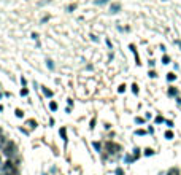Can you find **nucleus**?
I'll return each instance as SVG.
<instances>
[{"instance_id":"nucleus-26","label":"nucleus","mask_w":181,"mask_h":175,"mask_svg":"<svg viewBox=\"0 0 181 175\" xmlns=\"http://www.w3.org/2000/svg\"><path fill=\"white\" fill-rule=\"evenodd\" d=\"M94 126H96V120L91 121V126H89V127H91V129H94Z\"/></svg>"},{"instance_id":"nucleus-11","label":"nucleus","mask_w":181,"mask_h":175,"mask_svg":"<svg viewBox=\"0 0 181 175\" xmlns=\"http://www.w3.org/2000/svg\"><path fill=\"white\" fill-rule=\"evenodd\" d=\"M162 123H165L164 118H162L161 115H159V116H156V124H162Z\"/></svg>"},{"instance_id":"nucleus-5","label":"nucleus","mask_w":181,"mask_h":175,"mask_svg":"<svg viewBox=\"0 0 181 175\" xmlns=\"http://www.w3.org/2000/svg\"><path fill=\"white\" fill-rule=\"evenodd\" d=\"M124 161H126L127 164H132V162L137 161V159H135V156H133V155H126V156H124Z\"/></svg>"},{"instance_id":"nucleus-27","label":"nucleus","mask_w":181,"mask_h":175,"mask_svg":"<svg viewBox=\"0 0 181 175\" xmlns=\"http://www.w3.org/2000/svg\"><path fill=\"white\" fill-rule=\"evenodd\" d=\"M48 67H49V69H54V65H52L51 61H48Z\"/></svg>"},{"instance_id":"nucleus-15","label":"nucleus","mask_w":181,"mask_h":175,"mask_svg":"<svg viewBox=\"0 0 181 175\" xmlns=\"http://www.w3.org/2000/svg\"><path fill=\"white\" fill-rule=\"evenodd\" d=\"M135 123L137 124H145V118H135Z\"/></svg>"},{"instance_id":"nucleus-24","label":"nucleus","mask_w":181,"mask_h":175,"mask_svg":"<svg viewBox=\"0 0 181 175\" xmlns=\"http://www.w3.org/2000/svg\"><path fill=\"white\" fill-rule=\"evenodd\" d=\"M111 8H113V11H114V13H116V11H118V10H119V5H113V7H111Z\"/></svg>"},{"instance_id":"nucleus-16","label":"nucleus","mask_w":181,"mask_h":175,"mask_svg":"<svg viewBox=\"0 0 181 175\" xmlns=\"http://www.w3.org/2000/svg\"><path fill=\"white\" fill-rule=\"evenodd\" d=\"M165 124H167L168 129H172V127H173V121H172V120H167V121H165Z\"/></svg>"},{"instance_id":"nucleus-6","label":"nucleus","mask_w":181,"mask_h":175,"mask_svg":"<svg viewBox=\"0 0 181 175\" xmlns=\"http://www.w3.org/2000/svg\"><path fill=\"white\" fill-rule=\"evenodd\" d=\"M168 96L170 97H176L178 96V89L176 88H173V86H170V88H168Z\"/></svg>"},{"instance_id":"nucleus-14","label":"nucleus","mask_w":181,"mask_h":175,"mask_svg":"<svg viewBox=\"0 0 181 175\" xmlns=\"http://www.w3.org/2000/svg\"><path fill=\"white\" fill-rule=\"evenodd\" d=\"M43 93H44V94H46V96H48V97H51V96H52V91L46 89V88H43Z\"/></svg>"},{"instance_id":"nucleus-9","label":"nucleus","mask_w":181,"mask_h":175,"mask_svg":"<svg viewBox=\"0 0 181 175\" xmlns=\"http://www.w3.org/2000/svg\"><path fill=\"white\" fill-rule=\"evenodd\" d=\"M92 147H94V150H96L97 153H102V145H100L99 142H94V143H92Z\"/></svg>"},{"instance_id":"nucleus-23","label":"nucleus","mask_w":181,"mask_h":175,"mask_svg":"<svg viewBox=\"0 0 181 175\" xmlns=\"http://www.w3.org/2000/svg\"><path fill=\"white\" fill-rule=\"evenodd\" d=\"M149 76H151V78H156V72H154V70H151V72H149Z\"/></svg>"},{"instance_id":"nucleus-4","label":"nucleus","mask_w":181,"mask_h":175,"mask_svg":"<svg viewBox=\"0 0 181 175\" xmlns=\"http://www.w3.org/2000/svg\"><path fill=\"white\" fill-rule=\"evenodd\" d=\"M164 137H165V139H167V140H173V139H175V134H173V130H172V129L165 130V134H164Z\"/></svg>"},{"instance_id":"nucleus-3","label":"nucleus","mask_w":181,"mask_h":175,"mask_svg":"<svg viewBox=\"0 0 181 175\" xmlns=\"http://www.w3.org/2000/svg\"><path fill=\"white\" fill-rule=\"evenodd\" d=\"M154 155H156V151H154L153 148H145V150H143V156H146V158L154 156Z\"/></svg>"},{"instance_id":"nucleus-20","label":"nucleus","mask_w":181,"mask_h":175,"mask_svg":"<svg viewBox=\"0 0 181 175\" xmlns=\"http://www.w3.org/2000/svg\"><path fill=\"white\" fill-rule=\"evenodd\" d=\"M118 91H119V93H124V91H126V86H124V84H121L119 88H118Z\"/></svg>"},{"instance_id":"nucleus-21","label":"nucleus","mask_w":181,"mask_h":175,"mask_svg":"<svg viewBox=\"0 0 181 175\" xmlns=\"http://www.w3.org/2000/svg\"><path fill=\"white\" fill-rule=\"evenodd\" d=\"M27 94H29L27 89H21V96H27Z\"/></svg>"},{"instance_id":"nucleus-19","label":"nucleus","mask_w":181,"mask_h":175,"mask_svg":"<svg viewBox=\"0 0 181 175\" xmlns=\"http://www.w3.org/2000/svg\"><path fill=\"white\" fill-rule=\"evenodd\" d=\"M132 91H133V94H137V93H138V86L133 84V86H132Z\"/></svg>"},{"instance_id":"nucleus-30","label":"nucleus","mask_w":181,"mask_h":175,"mask_svg":"<svg viewBox=\"0 0 181 175\" xmlns=\"http://www.w3.org/2000/svg\"><path fill=\"white\" fill-rule=\"evenodd\" d=\"M43 175H48V174H43Z\"/></svg>"},{"instance_id":"nucleus-7","label":"nucleus","mask_w":181,"mask_h":175,"mask_svg":"<svg viewBox=\"0 0 181 175\" xmlns=\"http://www.w3.org/2000/svg\"><path fill=\"white\" fill-rule=\"evenodd\" d=\"M132 155L135 156V159H138V158L141 156V150H140L138 147H135V148H133V151H132Z\"/></svg>"},{"instance_id":"nucleus-17","label":"nucleus","mask_w":181,"mask_h":175,"mask_svg":"<svg viewBox=\"0 0 181 175\" xmlns=\"http://www.w3.org/2000/svg\"><path fill=\"white\" fill-rule=\"evenodd\" d=\"M162 62H164V64H168V62H170V57H168V56H164V57H162Z\"/></svg>"},{"instance_id":"nucleus-18","label":"nucleus","mask_w":181,"mask_h":175,"mask_svg":"<svg viewBox=\"0 0 181 175\" xmlns=\"http://www.w3.org/2000/svg\"><path fill=\"white\" fill-rule=\"evenodd\" d=\"M116 175H124V170H122L121 167H118V169H116Z\"/></svg>"},{"instance_id":"nucleus-1","label":"nucleus","mask_w":181,"mask_h":175,"mask_svg":"<svg viewBox=\"0 0 181 175\" xmlns=\"http://www.w3.org/2000/svg\"><path fill=\"white\" fill-rule=\"evenodd\" d=\"M2 153H3V156H7L8 159H13L14 156L17 155V148H16V145H14L13 142H7Z\"/></svg>"},{"instance_id":"nucleus-12","label":"nucleus","mask_w":181,"mask_h":175,"mask_svg":"<svg viewBox=\"0 0 181 175\" xmlns=\"http://www.w3.org/2000/svg\"><path fill=\"white\" fill-rule=\"evenodd\" d=\"M135 134H137V135H146V134H148V130H143V129H138V130H137V132H135Z\"/></svg>"},{"instance_id":"nucleus-10","label":"nucleus","mask_w":181,"mask_h":175,"mask_svg":"<svg viewBox=\"0 0 181 175\" xmlns=\"http://www.w3.org/2000/svg\"><path fill=\"white\" fill-rule=\"evenodd\" d=\"M167 80H168V81H175V80H176V75H175V73H168Z\"/></svg>"},{"instance_id":"nucleus-22","label":"nucleus","mask_w":181,"mask_h":175,"mask_svg":"<svg viewBox=\"0 0 181 175\" xmlns=\"http://www.w3.org/2000/svg\"><path fill=\"white\" fill-rule=\"evenodd\" d=\"M148 134H154V127H153V126L148 127Z\"/></svg>"},{"instance_id":"nucleus-25","label":"nucleus","mask_w":181,"mask_h":175,"mask_svg":"<svg viewBox=\"0 0 181 175\" xmlns=\"http://www.w3.org/2000/svg\"><path fill=\"white\" fill-rule=\"evenodd\" d=\"M16 116L21 118V116H22V111H21V110H16Z\"/></svg>"},{"instance_id":"nucleus-2","label":"nucleus","mask_w":181,"mask_h":175,"mask_svg":"<svg viewBox=\"0 0 181 175\" xmlns=\"http://www.w3.org/2000/svg\"><path fill=\"white\" fill-rule=\"evenodd\" d=\"M119 151H121V145L106 142V153H108V155H116V153H119Z\"/></svg>"},{"instance_id":"nucleus-13","label":"nucleus","mask_w":181,"mask_h":175,"mask_svg":"<svg viewBox=\"0 0 181 175\" xmlns=\"http://www.w3.org/2000/svg\"><path fill=\"white\" fill-rule=\"evenodd\" d=\"M49 108H51L52 111L57 110V103H56V102H51V103H49Z\"/></svg>"},{"instance_id":"nucleus-28","label":"nucleus","mask_w":181,"mask_h":175,"mask_svg":"<svg viewBox=\"0 0 181 175\" xmlns=\"http://www.w3.org/2000/svg\"><path fill=\"white\" fill-rule=\"evenodd\" d=\"M176 103H178V105H181V99H180V97L176 99Z\"/></svg>"},{"instance_id":"nucleus-29","label":"nucleus","mask_w":181,"mask_h":175,"mask_svg":"<svg viewBox=\"0 0 181 175\" xmlns=\"http://www.w3.org/2000/svg\"><path fill=\"white\" fill-rule=\"evenodd\" d=\"M0 162H2V156H0Z\"/></svg>"},{"instance_id":"nucleus-8","label":"nucleus","mask_w":181,"mask_h":175,"mask_svg":"<svg viewBox=\"0 0 181 175\" xmlns=\"http://www.w3.org/2000/svg\"><path fill=\"white\" fill-rule=\"evenodd\" d=\"M59 134H61V137H62V140H64V142H67V140H69V139H67V130H65V127H62Z\"/></svg>"}]
</instances>
